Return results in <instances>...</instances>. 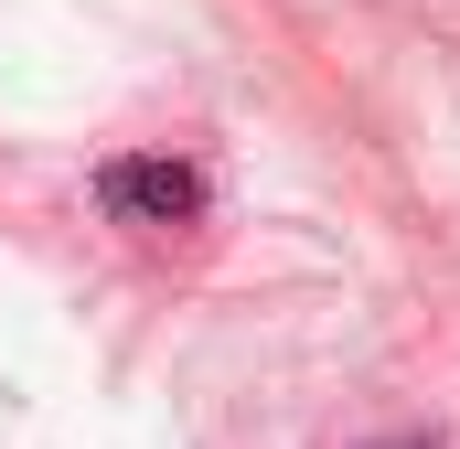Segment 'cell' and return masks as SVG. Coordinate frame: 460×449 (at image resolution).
Listing matches in <instances>:
<instances>
[{
	"mask_svg": "<svg viewBox=\"0 0 460 449\" xmlns=\"http://www.w3.org/2000/svg\"><path fill=\"white\" fill-rule=\"evenodd\" d=\"M385 449H418V439H385Z\"/></svg>",
	"mask_w": 460,
	"mask_h": 449,
	"instance_id": "7a4b0ae2",
	"label": "cell"
},
{
	"mask_svg": "<svg viewBox=\"0 0 460 449\" xmlns=\"http://www.w3.org/2000/svg\"><path fill=\"white\" fill-rule=\"evenodd\" d=\"M97 204H108L118 224H139V235H172V224L204 215V172L172 161V150H128V161L97 172Z\"/></svg>",
	"mask_w": 460,
	"mask_h": 449,
	"instance_id": "6da1fadb",
	"label": "cell"
}]
</instances>
